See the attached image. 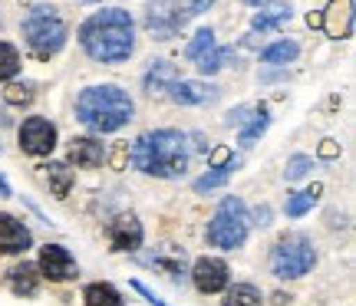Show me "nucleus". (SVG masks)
<instances>
[{"label": "nucleus", "mask_w": 356, "mask_h": 306, "mask_svg": "<svg viewBox=\"0 0 356 306\" xmlns=\"http://www.w3.org/2000/svg\"><path fill=\"white\" fill-rule=\"evenodd\" d=\"M287 20H291V7H277V10L274 13H257L254 20H251V30H261V33H264V30H274V26H280V24H287Z\"/></svg>", "instance_id": "393cba45"}, {"label": "nucleus", "mask_w": 356, "mask_h": 306, "mask_svg": "<svg viewBox=\"0 0 356 306\" xmlns=\"http://www.w3.org/2000/svg\"><path fill=\"white\" fill-rule=\"evenodd\" d=\"M231 56H234V46H215V50H211V53H208V56L202 60V63H198V69H202L204 76H211V73H218L221 66L228 63Z\"/></svg>", "instance_id": "a878e982"}, {"label": "nucleus", "mask_w": 356, "mask_h": 306, "mask_svg": "<svg viewBox=\"0 0 356 306\" xmlns=\"http://www.w3.org/2000/svg\"><path fill=\"white\" fill-rule=\"evenodd\" d=\"M248 224H251V217H248L244 201L228 194L225 201L218 204L215 217L208 224V244L221 247V250H234V247H241L248 241Z\"/></svg>", "instance_id": "423d86ee"}, {"label": "nucleus", "mask_w": 356, "mask_h": 306, "mask_svg": "<svg viewBox=\"0 0 356 306\" xmlns=\"http://www.w3.org/2000/svg\"><path fill=\"white\" fill-rule=\"evenodd\" d=\"M168 96H172V102H178V105H202V102L215 99L218 86H208V83H198V79H175Z\"/></svg>", "instance_id": "ddd939ff"}, {"label": "nucleus", "mask_w": 356, "mask_h": 306, "mask_svg": "<svg viewBox=\"0 0 356 306\" xmlns=\"http://www.w3.org/2000/svg\"><path fill=\"white\" fill-rule=\"evenodd\" d=\"M248 119H251V109H248V105H241V109H231V112L225 115V122H228V126H244Z\"/></svg>", "instance_id": "7c9ffc66"}, {"label": "nucleus", "mask_w": 356, "mask_h": 306, "mask_svg": "<svg viewBox=\"0 0 356 306\" xmlns=\"http://www.w3.org/2000/svg\"><path fill=\"white\" fill-rule=\"evenodd\" d=\"M47 181H50V188L56 198H66L70 188H73V168L66 165V162H50V165H47Z\"/></svg>", "instance_id": "aec40b11"}, {"label": "nucleus", "mask_w": 356, "mask_h": 306, "mask_svg": "<svg viewBox=\"0 0 356 306\" xmlns=\"http://www.w3.org/2000/svg\"><path fill=\"white\" fill-rule=\"evenodd\" d=\"M0 198H10V185H7L3 178H0Z\"/></svg>", "instance_id": "f704fd0d"}, {"label": "nucleus", "mask_w": 356, "mask_h": 306, "mask_svg": "<svg viewBox=\"0 0 356 306\" xmlns=\"http://www.w3.org/2000/svg\"><path fill=\"white\" fill-rule=\"evenodd\" d=\"M83 3H92V0H83Z\"/></svg>", "instance_id": "e433bc0d"}, {"label": "nucleus", "mask_w": 356, "mask_h": 306, "mask_svg": "<svg viewBox=\"0 0 356 306\" xmlns=\"http://www.w3.org/2000/svg\"><path fill=\"white\" fill-rule=\"evenodd\" d=\"M254 217H257V224H261V228H264V224H270V207H257Z\"/></svg>", "instance_id": "72a5a7b5"}, {"label": "nucleus", "mask_w": 356, "mask_h": 306, "mask_svg": "<svg viewBox=\"0 0 356 306\" xmlns=\"http://www.w3.org/2000/svg\"><path fill=\"white\" fill-rule=\"evenodd\" d=\"M185 20L188 17L181 13V3H175V0H152L145 7V26L155 40H172L185 26Z\"/></svg>", "instance_id": "0eeeda50"}, {"label": "nucleus", "mask_w": 356, "mask_h": 306, "mask_svg": "<svg viewBox=\"0 0 356 306\" xmlns=\"http://www.w3.org/2000/svg\"><path fill=\"white\" fill-rule=\"evenodd\" d=\"M191 280L198 287V294H221L231 280V270L221 257H202L191 267Z\"/></svg>", "instance_id": "9d476101"}, {"label": "nucleus", "mask_w": 356, "mask_h": 306, "mask_svg": "<svg viewBox=\"0 0 356 306\" xmlns=\"http://www.w3.org/2000/svg\"><path fill=\"white\" fill-rule=\"evenodd\" d=\"M20 148L26 155H33V158L50 155L56 148V126H53L50 119H43V115L24 119V126H20Z\"/></svg>", "instance_id": "6e6552de"}, {"label": "nucleus", "mask_w": 356, "mask_h": 306, "mask_svg": "<svg viewBox=\"0 0 356 306\" xmlns=\"http://www.w3.org/2000/svg\"><path fill=\"white\" fill-rule=\"evenodd\" d=\"M300 56V46L293 43V40H277V43H270L264 53H261V63L267 66H287L293 63Z\"/></svg>", "instance_id": "f3484780"}, {"label": "nucleus", "mask_w": 356, "mask_h": 306, "mask_svg": "<svg viewBox=\"0 0 356 306\" xmlns=\"http://www.w3.org/2000/svg\"><path fill=\"white\" fill-rule=\"evenodd\" d=\"M178 79V69L175 63H168V60H155L149 69H145V79H142V86L149 96H159V92H168L172 90V83Z\"/></svg>", "instance_id": "2eb2a0df"}, {"label": "nucleus", "mask_w": 356, "mask_h": 306, "mask_svg": "<svg viewBox=\"0 0 356 306\" xmlns=\"http://www.w3.org/2000/svg\"><path fill=\"white\" fill-rule=\"evenodd\" d=\"M320 155H323V158H337V155H340V145H337L333 139H327L323 145H320Z\"/></svg>", "instance_id": "473e14b6"}, {"label": "nucleus", "mask_w": 356, "mask_h": 306, "mask_svg": "<svg viewBox=\"0 0 356 306\" xmlns=\"http://www.w3.org/2000/svg\"><path fill=\"white\" fill-rule=\"evenodd\" d=\"M102 158H106V145L102 142L89 139V135L70 142V162L76 168H99Z\"/></svg>", "instance_id": "4468645a"}, {"label": "nucleus", "mask_w": 356, "mask_h": 306, "mask_svg": "<svg viewBox=\"0 0 356 306\" xmlns=\"http://www.w3.org/2000/svg\"><path fill=\"white\" fill-rule=\"evenodd\" d=\"M225 303L221 306H264V296L254 283H234V287H225Z\"/></svg>", "instance_id": "a211bd4d"}, {"label": "nucleus", "mask_w": 356, "mask_h": 306, "mask_svg": "<svg viewBox=\"0 0 356 306\" xmlns=\"http://www.w3.org/2000/svg\"><path fill=\"white\" fill-rule=\"evenodd\" d=\"M37 270H40V277H47V280H53V283H66L79 273L76 257L70 254L63 244H47V247L40 250Z\"/></svg>", "instance_id": "1a4fd4ad"}, {"label": "nucleus", "mask_w": 356, "mask_h": 306, "mask_svg": "<svg viewBox=\"0 0 356 306\" xmlns=\"http://www.w3.org/2000/svg\"><path fill=\"white\" fill-rule=\"evenodd\" d=\"M33 247V234L13 214H0V254H26Z\"/></svg>", "instance_id": "9b49d317"}, {"label": "nucleus", "mask_w": 356, "mask_h": 306, "mask_svg": "<svg viewBox=\"0 0 356 306\" xmlns=\"http://www.w3.org/2000/svg\"><path fill=\"white\" fill-rule=\"evenodd\" d=\"M20 30H24L26 46H30V53L37 60L56 56L66 43V24H63V17L56 13V7H33V10L26 13Z\"/></svg>", "instance_id": "20e7f679"}, {"label": "nucleus", "mask_w": 356, "mask_h": 306, "mask_svg": "<svg viewBox=\"0 0 356 306\" xmlns=\"http://www.w3.org/2000/svg\"><path fill=\"white\" fill-rule=\"evenodd\" d=\"M310 168H314V158H310V155H291V162H287V168H284V178L300 181Z\"/></svg>", "instance_id": "c85d7f7f"}, {"label": "nucleus", "mask_w": 356, "mask_h": 306, "mask_svg": "<svg viewBox=\"0 0 356 306\" xmlns=\"http://www.w3.org/2000/svg\"><path fill=\"white\" fill-rule=\"evenodd\" d=\"M234 171H238V158H231L228 165H218L215 171L202 175V178L195 181V192L204 194V192H211V188H221V185H225V181H228L231 175H234Z\"/></svg>", "instance_id": "5701e85b"}, {"label": "nucleus", "mask_w": 356, "mask_h": 306, "mask_svg": "<svg viewBox=\"0 0 356 306\" xmlns=\"http://www.w3.org/2000/svg\"><path fill=\"white\" fill-rule=\"evenodd\" d=\"M10 290L17 296H37L40 290V270L33 264H17L10 270Z\"/></svg>", "instance_id": "dca6fc26"}, {"label": "nucleus", "mask_w": 356, "mask_h": 306, "mask_svg": "<svg viewBox=\"0 0 356 306\" xmlns=\"http://www.w3.org/2000/svg\"><path fill=\"white\" fill-rule=\"evenodd\" d=\"M215 46H218V43H215V30H211V26H202V30L195 33V40H191L188 46H185V56H188L191 63L198 66L204 56H208V53L215 50Z\"/></svg>", "instance_id": "412c9836"}, {"label": "nucleus", "mask_w": 356, "mask_h": 306, "mask_svg": "<svg viewBox=\"0 0 356 306\" xmlns=\"http://www.w3.org/2000/svg\"><path fill=\"white\" fill-rule=\"evenodd\" d=\"M211 3H215V0H185L181 10H185V17H198V13H204Z\"/></svg>", "instance_id": "c756f323"}, {"label": "nucleus", "mask_w": 356, "mask_h": 306, "mask_svg": "<svg viewBox=\"0 0 356 306\" xmlns=\"http://www.w3.org/2000/svg\"><path fill=\"white\" fill-rule=\"evenodd\" d=\"M79 46L96 63H126L136 50V24L129 10L102 7L79 26Z\"/></svg>", "instance_id": "f257e3e1"}, {"label": "nucleus", "mask_w": 356, "mask_h": 306, "mask_svg": "<svg viewBox=\"0 0 356 306\" xmlns=\"http://www.w3.org/2000/svg\"><path fill=\"white\" fill-rule=\"evenodd\" d=\"M317 264V250L304 234H284L270 250V273L280 280H300Z\"/></svg>", "instance_id": "39448f33"}, {"label": "nucleus", "mask_w": 356, "mask_h": 306, "mask_svg": "<svg viewBox=\"0 0 356 306\" xmlns=\"http://www.w3.org/2000/svg\"><path fill=\"white\" fill-rule=\"evenodd\" d=\"M33 96H37V92H33L30 83H10V86L3 90V99L10 102V105H30Z\"/></svg>", "instance_id": "cd10ccee"}, {"label": "nucleus", "mask_w": 356, "mask_h": 306, "mask_svg": "<svg viewBox=\"0 0 356 306\" xmlns=\"http://www.w3.org/2000/svg\"><path fill=\"white\" fill-rule=\"evenodd\" d=\"M83 300L86 306H122V296L113 283H89L83 290Z\"/></svg>", "instance_id": "6ab92c4d"}, {"label": "nucleus", "mask_w": 356, "mask_h": 306, "mask_svg": "<svg viewBox=\"0 0 356 306\" xmlns=\"http://www.w3.org/2000/svg\"><path fill=\"white\" fill-rule=\"evenodd\" d=\"M136 102L122 86H89L76 96V119L89 132H119L132 122Z\"/></svg>", "instance_id": "7ed1b4c3"}, {"label": "nucleus", "mask_w": 356, "mask_h": 306, "mask_svg": "<svg viewBox=\"0 0 356 306\" xmlns=\"http://www.w3.org/2000/svg\"><path fill=\"white\" fill-rule=\"evenodd\" d=\"M248 7H264V3H270V0H244Z\"/></svg>", "instance_id": "c9c22d12"}, {"label": "nucleus", "mask_w": 356, "mask_h": 306, "mask_svg": "<svg viewBox=\"0 0 356 306\" xmlns=\"http://www.w3.org/2000/svg\"><path fill=\"white\" fill-rule=\"evenodd\" d=\"M132 287H136V290H139V294H142V296H145V300H152V303H155V306H168V303H165V300H159V296H155V294H152V290H149V287H145V283H139V280H136V283H132Z\"/></svg>", "instance_id": "2f4dec72"}, {"label": "nucleus", "mask_w": 356, "mask_h": 306, "mask_svg": "<svg viewBox=\"0 0 356 306\" xmlns=\"http://www.w3.org/2000/svg\"><path fill=\"white\" fill-rule=\"evenodd\" d=\"M109 241H113L115 250H126V254H132V250H139L142 247V224L136 214H119L109 224Z\"/></svg>", "instance_id": "f8f14e48"}, {"label": "nucleus", "mask_w": 356, "mask_h": 306, "mask_svg": "<svg viewBox=\"0 0 356 306\" xmlns=\"http://www.w3.org/2000/svg\"><path fill=\"white\" fill-rule=\"evenodd\" d=\"M267 126H270V115H267L264 109H261V112H257L254 119H251V126H248V128L241 132V139H238V142H241V148H251V145H254V142L261 139V135H264V128H267Z\"/></svg>", "instance_id": "bb28decb"}, {"label": "nucleus", "mask_w": 356, "mask_h": 306, "mask_svg": "<svg viewBox=\"0 0 356 306\" xmlns=\"http://www.w3.org/2000/svg\"><path fill=\"white\" fill-rule=\"evenodd\" d=\"M320 185H314V188H304V192H297V194H291L287 198V204H284V211H287V217H304L314 204H317V198H320Z\"/></svg>", "instance_id": "4be33fe9"}, {"label": "nucleus", "mask_w": 356, "mask_h": 306, "mask_svg": "<svg viewBox=\"0 0 356 306\" xmlns=\"http://www.w3.org/2000/svg\"><path fill=\"white\" fill-rule=\"evenodd\" d=\"M20 73V53L17 46H10L7 40H0V83H7Z\"/></svg>", "instance_id": "b1692460"}, {"label": "nucleus", "mask_w": 356, "mask_h": 306, "mask_svg": "<svg viewBox=\"0 0 356 306\" xmlns=\"http://www.w3.org/2000/svg\"><path fill=\"white\" fill-rule=\"evenodd\" d=\"M188 158H191V145L175 128L145 132L129 148L132 168H139L142 175H152V178H181L188 171Z\"/></svg>", "instance_id": "f03ea898"}]
</instances>
